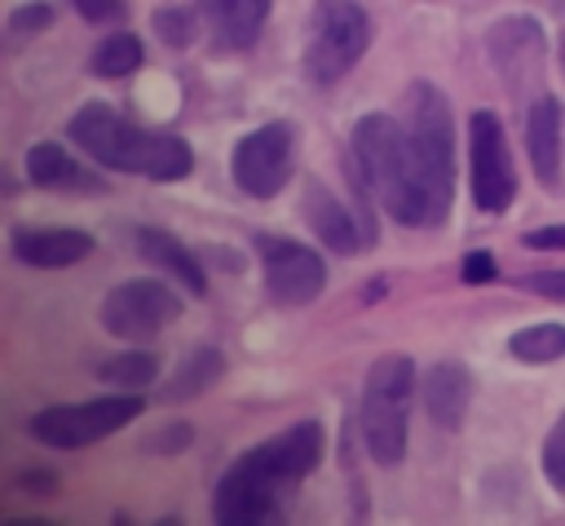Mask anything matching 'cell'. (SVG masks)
<instances>
[{
    "label": "cell",
    "mask_w": 565,
    "mask_h": 526,
    "mask_svg": "<svg viewBox=\"0 0 565 526\" xmlns=\"http://www.w3.org/2000/svg\"><path fill=\"white\" fill-rule=\"evenodd\" d=\"M26 177L44 190H97V177L84 172L57 141H35L26 150Z\"/></svg>",
    "instance_id": "obj_18"
},
{
    "label": "cell",
    "mask_w": 565,
    "mask_h": 526,
    "mask_svg": "<svg viewBox=\"0 0 565 526\" xmlns=\"http://www.w3.org/2000/svg\"><path fill=\"white\" fill-rule=\"evenodd\" d=\"M543 477L556 495H565V411H561V420L552 424V433L543 442Z\"/></svg>",
    "instance_id": "obj_24"
},
{
    "label": "cell",
    "mask_w": 565,
    "mask_h": 526,
    "mask_svg": "<svg viewBox=\"0 0 565 526\" xmlns=\"http://www.w3.org/2000/svg\"><path fill=\"white\" fill-rule=\"evenodd\" d=\"M291 155H296V133L291 124H260L247 137L234 141L230 150V177L247 199H274L291 181Z\"/></svg>",
    "instance_id": "obj_8"
},
{
    "label": "cell",
    "mask_w": 565,
    "mask_h": 526,
    "mask_svg": "<svg viewBox=\"0 0 565 526\" xmlns=\"http://www.w3.org/2000/svg\"><path fill=\"white\" fill-rule=\"evenodd\" d=\"M199 18H203L207 35L234 53V49L256 44V35L269 18V0H199Z\"/></svg>",
    "instance_id": "obj_15"
},
{
    "label": "cell",
    "mask_w": 565,
    "mask_h": 526,
    "mask_svg": "<svg viewBox=\"0 0 565 526\" xmlns=\"http://www.w3.org/2000/svg\"><path fill=\"white\" fill-rule=\"evenodd\" d=\"M468 190L477 212L499 217L516 199V168L508 150V133L494 111H472L468 115Z\"/></svg>",
    "instance_id": "obj_7"
},
{
    "label": "cell",
    "mask_w": 565,
    "mask_h": 526,
    "mask_svg": "<svg viewBox=\"0 0 565 526\" xmlns=\"http://www.w3.org/2000/svg\"><path fill=\"white\" fill-rule=\"evenodd\" d=\"M221 367H225V358H221L216 349H194V354H190V362H181V371L159 389V398H163V402L199 398V393L221 376Z\"/></svg>",
    "instance_id": "obj_20"
},
{
    "label": "cell",
    "mask_w": 565,
    "mask_h": 526,
    "mask_svg": "<svg viewBox=\"0 0 565 526\" xmlns=\"http://www.w3.org/2000/svg\"><path fill=\"white\" fill-rule=\"evenodd\" d=\"M66 133L79 150H88L97 164H106L115 172H132V177H150V181H181L194 168V150L181 137L128 124L106 102H84L71 115Z\"/></svg>",
    "instance_id": "obj_3"
},
{
    "label": "cell",
    "mask_w": 565,
    "mask_h": 526,
    "mask_svg": "<svg viewBox=\"0 0 565 526\" xmlns=\"http://www.w3.org/2000/svg\"><path fill=\"white\" fill-rule=\"evenodd\" d=\"M322 460V424L305 420L291 424L287 433L243 451L216 482V517L225 526H256V522H274L291 491L309 477V469H318Z\"/></svg>",
    "instance_id": "obj_2"
},
{
    "label": "cell",
    "mask_w": 565,
    "mask_h": 526,
    "mask_svg": "<svg viewBox=\"0 0 565 526\" xmlns=\"http://www.w3.org/2000/svg\"><path fill=\"white\" fill-rule=\"evenodd\" d=\"M415 385L419 371L406 354H384L366 371L358 420H362V442L380 469H397L406 460V420H411Z\"/></svg>",
    "instance_id": "obj_4"
},
{
    "label": "cell",
    "mask_w": 565,
    "mask_h": 526,
    "mask_svg": "<svg viewBox=\"0 0 565 526\" xmlns=\"http://www.w3.org/2000/svg\"><path fill=\"white\" fill-rule=\"evenodd\" d=\"M194 442V429L185 424V420H177V424H163V429H154V438H146L141 446L150 451V455H177V451H185Z\"/></svg>",
    "instance_id": "obj_26"
},
{
    "label": "cell",
    "mask_w": 565,
    "mask_h": 526,
    "mask_svg": "<svg viewBox=\"0 0 565 526\" xmlns=\"http://www.w3.org/2000/svg\"><path fill=\"white\" fill-rule=\"evenodd\" d=\"M18 486H22V491L44 495V491H57V477H49V473H40V469H35V473H22V477H18Z\"/></svg>",
    "instance_id": "obj_31"
},
{
    "label": "cell",
    "mask_w": 565,
    "mask_h": 526,
    "mask_svg": "<svg viewBox=\"0 0 565 526\" xmlns=\"http://www.w3.org/2000/svg\"><path fill=\"white\" fill-rule=\"evenodd\" d=\"M521 243H525V248H534V252H565V225L530 230V234H521Z\"/></svg>",
    "instance_id": "obj_28"
},
{
    "label": "cell",
    "mask_w": 565,
    "mask_h": 526,
    "mask_svg": "<svg viewBox=\"0 0 565 526\" xmlns=\"http://www.w3.org/2000/svg\"><path fill=\"white\" fill-rule=\"evenodd\" d=\"M508 354L530 362V367H547V362L565 358V323H530V327L512 332Z\"/></svg>",
    "instance_id": "obj_19"
},
{
    "label": "cell",
    "mask_w": 565,
    "mask_h": 526,
    "mask_svg": "<svg viewBox=\"0 0 565 526\" xmlns=\"http://www.w3.org/2000/svg\"><path fill=\"white\" fill-rule=\"evenodd\" d=\"M256 256L265 270V292L274 305H309L322 296L327 287V261L318 256V248L287 239V234H260L256 239Z\"/></svg>",
    "instance_id": "obj_9"
},
{
    "label": "cell",
    "mask_w": 565,
    "mask_h": 526,
    "mask_svg": "<svg viewBox=\"0 0 565 526\" xmlns=\"http://www.w3.org/2000/svg\"><path fill=\"white\" fill-rule=\"evenodd\" d=\"M141 62H146V49H141L137 35H106V40L93 49V57H88L93 75H106V80L132 75Z\"/></svg>",
    "instance_id": "obj_22"
},
{
    "label": "cell",
    "mask_w": 565,
    "mask_h": 526,
    "mask_svg": "<svg viewBox=\"0 0 565 526\" xmlns=\"http://www.w3.org/2000/svg\"><path fill=\"white\" fill-rule=\"evenodd\" d=\"M419 393H424V411L433 415V424L446 433H459L468 402H472V371L463 362H433L419 376Z\"/></svg>",
    "instance_id": "obj_14"
},
{
    "label": "cell",
    "mask_w": 565,
    "mask_h": 526,
    "mask_svg": "<svg viewBox=\"0 0 565 526\" xmlns=\"http://www.w3.org/2000/svg\"><path fill=\"white\" fill-rule=\"evenodd\" d=\"M561 66H565V44H561Z\"/></svg>",
    "instance_id": "obj_32"
},
{
    "label": "cell",
    "mask_w": 565,
    "mask_h": 526,
    "mask_svg": "<svg viewBox=\"0 0 565 526\" xmlns=\"http://www.w3.org/2000/svg\"><path fill=\"white\" fill-rule=\"evenodd\" d=\"M459 274H463V283H490L494 278V256L490 252H468Z\"/></svg>",
    "instance_id": "obj_29"
},
{
    "label": "cell",
    "mask_w": 565,
    "mask_h": 526,
    "mask_svg": "<svg viewBox=\"0 0 565 526\" xmlns=\"http://www.w3.org/2000/svg\"><path fill=\"white\" fill-rule=\"evenodd\" d=\"M177 318H181V301L159 278H128L115 292H106V301H102V327L110 336L137 340V345L159 336Z\"/></svg>",
    "instance_id": "obj_10"
},
{
    "label": "cell",
    "mask_w": 565,
    "mask_h": 526,
    "mask_svg": "<svg viewBox=\"0 0 565 526\" xmlns=\"http://www.w3.org/2000/svg\"><path fill=\"white\" fill-rule=\"evenodd\" d=\"M13 256L35 270H66L93 256V234L84 230H18L13 234Z\"/></svg>",
    "instance_id": "obj_16"
},
{
    "label": "cell",
    "mask_w": 565,
    "mask_h": 526,
    "mask_svg": "<svg viewBox=\"0 0 565 526\" xmlns=\"http://www.w3.org/2000/svg\"><path fill=\"white\" fill-rule=\"evenodd\" d=\"M132 248H137L150 265H159L163 274H172L177 287H185L190 296H207V274H203L199 256H190V248L177 243L172 234H163V230H154V225H141V230L132 234Z\"/></svg>",
    "instance_id": "obj_17"
},
{
    "label": "cell",
    "mask_w": 565,
    "mask_h": 526,
    "mask_svg": "<svg viewBox=\"0 0 565 526\" xmlns=\"http://www.w3.org/2000/svg\"><path fill=\"white\" fill-rule=\"evenodd\" d=\"M150 27H154V35H159L163 44L190 49L194 35H199V13H194V9H181V4H163V9H154Z\"/></svg>",
    "instance_id": "obj_23"
},
{
    "label": "cell",
    "mask_w": 565,
    "mask_h": 526,
    "mask_svg": "<svg viewBox=\"0 0 565 526\" xmlns=\"http://www.w3.org/2000/svg\"><path fill=\"white\" fill-rule=\"evenodd\" d=\"M97 380L102 385H115V389H146L159 380V354L150 349H132V354H119V358H106L97 367Z\"/></svg>",
    "instance_id": "obj_21"
},
{
    "label": "cell",
    "mask_w": 565,
    "mask_h": 526,
    "mask_svg": "<svg viewBox=\"0 0 565 526\" xmlns=\"http://www.w3.org/2000/svg\"><path fill=\"white\" fill-rule=\"evenodd\" d=\"M146 398H132V389L115 393V398H93V402H75V407H44L31 415L26 433L44 446L57 451H75L88 442H102L110 433H119L124 424H132L141 415Z\"/></svg>",
    "instance_id": "obj_6"
},
{
    "label": "cell",
    "mask_w": 565,
    "mask_h": 526,
    "mask_svg": "<svg viewBox=\"0 0 565 526\" xmlns=\"http://www.w3.org/2000/svg\"><path fill=\"white\" fill-rule=\"evenodd\" d=\"M521 287L543 296V301H561L565 305V270H534V274L521 278Z\"/></svg>",
    "instance_id": "obj_27"
},
{
    "label": "cell",
    "mask_w": 565,
    "mask_h": 526,
    "mask_svg": "<svg viewBox=\"0 0 565 526\" xmlns=\"http://www.w3.org/2000/svg\"><path fill=\"white\" fill-rule=\"evenodd\" d=\"M525 150H530V168L539 177V186L547 194L561 190V102L539 93L525 106Z\"/></svg>",
    "instance_id": "obj_12"
},
{
    "label": "cell",
    "mask_w": 565,
    "mask_h": 526,
    "mask_svg": "<svg viewBox=\"0 0 565 526\" xmlns=\"http://www.w3.org/2000/svg\"><path fill=\"white\" fill-rule=\"evenodd\" d=\"M300 212H305V225L318 234V243L331 248L335 256H353L362 243H371L366 230H362V221H358L327 186H305Z\"/></svg>",
    "instance_id": "obj_13"
},
{
    "label": "cell",
    "mask_w": 565,
    "mask_h": 526,
    "mask_svg": "<svg viewBox=\"0 0 565 526\" xmlns=\"http://www.w3.org/2000/svg\"><path fill=\"white\" fill-rule=\"evenodd\" d=\"M49 27H53V9H49L44 0H35V4H18V9L9 13V35H13V40L40 35V31H49Z\"/></svg>",
    "instance_id": "obj_25"
},
{
    "label": "cell",
    "mask_w": 565,
    "mask_h": 526,
    "mask_svg": "<svg viewBox=\"0 0 565 526\" xmlns=\"http://www.w3.org/2000/svg\"><path fill=\"white\" fill-rule=\"evenodd\" d=\"M349 155L362 168L371 199L406 230H433L455 203V119L437 84L415 80L402 115L366 111L353 124Z\"/></svg>",
    "instance_id": "obj_1"
},
{
    "label": "cell",
    "mask_w": 565,
    "mask_h": 526,
    "mask_svg": "<svg viewBox=\"0 0 565 526\" xmlns=\"http://www.w3.org/2000/svg\"><path fill=\"white\" fill-rule=\"evenodd\" d=\"M371 44V18L353 0H318L305 40V75L313 84L344 80Z\"/></svg>",
    "instance_id": "obj_5"
},
{
    "label": "cell",
    "mask_w": 565,
    "mask_h": 526,
    "mask_svg": "<svg viewBox=\"0 0 565 526\" xmlns=\"http://www.w3.org/2000/svg\"><path fill=\"white\" fill-rule=\"evenodd\" d=\"M75 13L84 22H106V18H119L124 13V0H71Z\"/></svg>",
    "instance_id": "obj_30"
},
{
    "label": "cell",
    "mask_w": 565,
    "mask_h": 526,
    "mask_svg": "<svg viewBox=\"0 0 565 526\" xmlns=\"http://www.w3.org/2000/svg\"><path fill=\"white\" fill-rule=\"evenodd\" d=\"M486 49H490V62L494 71L503 75L508 93H525V84L534 88L543 80V57H547V31L543 22L516 13V18H499L490 31H486Z\"/></svg>",
    "instance_id": "obj_11"
}]
</instances>
